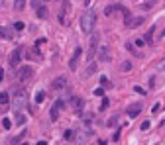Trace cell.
I'll use <instances>...</instances> for the list:
<instances>
[{"label": "cell", "mask_w": 165, "mask_h": 145, "mask_svg": "<svg viewBox=\"0 0 165 145\" xmlns=\"http://www.w3.org/2000/svg\"><path fill=\"white\" fill-rule=\"evenodd\" d=\"M0 80H4V69H0Z\"/></svg>", "instance_id": "74e56055"}, {"label": "cell", "mask_w": 165, "mask_h": 145, "mask_svg": "<svg viewBox=\"0 0 165 145\" xmlns=\"http://www.w3.org/2000/svg\"><path fill=\"white\" fill-rule=\"evenodd\" d=\"M98 41H100V34L92 32L90 35V41H88V51H87V61H92L96 55V49H98Z\"/></svg>", "instance_id": "7a4b0ae2"}, {"label": "cell", "mask_w": 165, "mask_h": 145, "mask_svg": "<svg viewBox=\"0 0 165 145\" xmlns=\"http://www.w3.org/2000/svg\"><path fill=\"white\" fill-rule=\"evenodd\" d=\"M24 122H26V118H24L22 114H20V112H18V114H16V123H18V125H22Z\"/></svg>", "instance_id": "484cf974"}, {"label": "cell", "mask_w": 165, "mask_h": 145, "mask_svg": "<svg viewBox=\"0 0 165 145\" xmlns=\"http://www.w3.org/2000/svg\"><path fill=\"white\" fill-rule=\"evenodd\" d=\"M22 55H24V49H22V47H16V49L10 53V65H12V67H18V65H20Z\"/></svg>", "instance_id": "277c9868"}, {"label": "cell", "mask_w": 165, "mask_h": 145, "mask_svg": "<svg viewBox=\"0 0 165 145\" xmlns=\"http://www.w3.org/2000/svg\"><path fill=\"white\" fill-rule=\"evenodd\" d=\"M75 139H77V134H75V129H67V132H65V141H71V143H73Z\"/></svg>", "instance_id": "2e32d148"}, {"label": "cell", "mask_w": 165, "mask_h": 145, "mask_svg": "<svg viewBox=\"0 0 165 145\" xmlns=\"http://www.w3.org/2000/svg\"><path fill=\"white\" fill-rule=\"evenodd\" d=\"M142 104H132V106H130V108H128V110H126V114H128V116H130V118H136V116H140V112H142Z\"/></svg>", "instance_id": "8fae6325"}, {"label": "cell", "mask_w": 165, "mask_h": 145, "mask_svg": "<svg viewBox=\"0 0 165 145\" xmlns=\"http://www.w3.org/2000/svg\"><path fill=\"white\" fill-rule=\"evenodd\" d=\"M14 30H16V32L24 30V22H16V24H14Z\"/></svg>", "instance_id": "83f0119b"}, {"label": "cell", "mask_w": 165, "mask_h": 145, "mask_svg": "<svg viewBox=\"0 0 165 145\" xmlns=\"http://www.w3.org/2000/svg\"><path fill=\"white\" fill-rule=\"evenodd\" d=\"M134 90H136V92H138V94H145V90H143L142 86H134Z\"/></svg>", "instance_id": "e575fe53"}, {"label": "cell", "mask_w": 165, "mask_h": 145, "mask_svg": "<svg viewBox=\"0 0 165 145\" xmlns=\"http://www.w3.org/2000/svg\"><path fill=\"white\" fill-rule=\"evenodd\" d=\"M63 108H65V102H63V100L55 102L53 106H51V120H57V118H59V112L63 110Z\"/></svg>", "instance_id": "52a82bcc"}, {"label": "cell", "mask_w": 165, "mask_h": 145, "mask_svg": "<svg viewBox=\"0 0 165 145\" xmlns=\"http://www.w3.org/2000/svg\"><path fill=\"white\" fill-rule=\"evenodd\" d=\"M2 125H4L6 129H10V127H12V122L8 120V118H4V122H2Z\"/></svg>", "instance_id": "f1b7e54d"}, {"label": "cell", "mask_w": 165, "mask_h": 145, "mask_svg": "<svg viewBox=\"0 0 165 145\" xmlns=\"http://www.w3.org/2000/svg\"><path fill=\"white\" fill-rule=\"evenodd\" d=\"M140 24H143V18L140 16V18H130V22L126 24V28H138Z\"/></svg>", "instance_id": "4fadbf2b"}, {"label": "cell", "mask_w": 165, "mask_h": 145, "mask_svg": "<svg viewBox=\"0 0 165 145\" xmlns=\"http://www.w3.org/2000/svg\"><path fill=\"white\" fill-rule=\"evenodd\" d=\"M37 145H47V141H37Z\"/></svg>", "instance_id": "f35d334b"}, {"label": "cell", "mask_w": 165, "mask_h": 145, "mask_svg": "<svg viewBox=\"0 0 165 145\" xmlns=\"http://www.w3.org/2000/svg\"><path fill=\"white\" fill-rule=\"evenodd\" d=\"M94 94L96 96H104V88H94Z\"/></svg>", "instance_id": "d6a6232c"}, {"label": "cell", "mask_w": 165, "mask_h": 145, "mask_svg": "<svg viewBox=\"0 0 165 145\" xmlns=\"http://www.w3.org/2000/svg\"><path fill=\"white\" fill-rule=\"evenodd\" d=\"M24 135H26V129H24L22 134H18V135H16V137H14V139H12V145L20 143V141H22V139H24Z\"/></svg>", "instance_id": "603a6c76"}, {"label": "cell", "mask_w": 165, "mask_h": 145, "mask_svg": "<svg viewBox=\"0 0 165 145\" xmlns=\"http://www.w3.org/2000/svg\"><path fill=\"white\" fill-rule=\"evenodd\" d=\"M122 71H124V73H126V71H130V69H132V63H130V61H126V63H122Z\"/></svg>", "instance_id": "4316f807"}, {"label": "cell", "mask_w": 165, "mask_h": 145, "mask_svg": "<svg viewBox=\"0 0 165 145\" xmlns=\"http://www.w3.org/2000/svg\"><path fill=\"white\" fill-rule=\"evenodd\" d=\"M161 110V104H159V102H157V104H155L153 108H151V112H153V114H157V112Z\"/></svg>", "instance_id": "1f68e13d"}, {"label": "cell", "mask_w": 165, "mask_h": 145, "mask_svg": "<svg viewBox=\"0 0 165 145\" xmlns=\"http://www.w3.org/2000/svg\"><path fill=\"white\" fill-rule=\"evenodd\" d=\"M32 75H33V69L32 67H20V71H18V78L20 80H28V78H32Z\"/></svg>", "instance_id": "8992f818"}, {"label": "cell", "mask_w": 165, "mask_h": 145, "mask_svg": "<svg viewBox=\"0 0 165 145\" xmlns=\"http://www.w3.org/2000/svg\"><path fill=\"white\" fill-rule=\"evenodd\" d=\"M143 43H145V39H136V47H143Z\"/></svg>", "instance_id": "836d02e7"}, {"label": "cell", "mask_w": 165, "mask_h": 145, "mask_svg": "<svg viewBox=\"0 0 165 145\" xmlns=\"http://www.w3.org/2000/svg\"><path fill=\"white\" fill-rule=\"evenodd\" d=\"M149 127H151V122H149V120H145V122H142V125H140V129H142V132H145V129H149Z\"/></svg>", "instance_id": "d4e9b609"}, {"label": "cell", "mask_w": 165, "mask_h": 145, "mask_svg": "<svg viewBox=\"0 0 165 145\" xmlns=\"http://www.w3.org/2000/svg\"><path fill=\"white\" fill-rule=\"evenodd\" d=\"M94 73H96V65H94V63H90L88 69H87V77H92Z\"/></svg>", "instance_id": "44dd1931"}, {"label": "cell", "mask_w": 165, "mask_h": 145, "mask_svg": "<svg viewBox=\"0 0 165 145\" xmlns=\"http://www.w3.org/2000/svg\"><path fill=\"white\" fill-rule=\"evenodd\" d=\"M24 8H26V0H16V2H14V10L22 12Z\"/></svg>", "instance_id": "d6986e66"}, {"label": "cell", "mask_w": 165, "mask_h": 145, "mask_svg": "<svg viewBox=\"0 0 165 145\" xmlns=\"http://www.w3.org/2000/svg\"><path fill=\"white\" fill-rule=\"evenodd\" d=\"M8 102H10L8 92H0V104H8Z\"/></svg>", "instance_id": "ffe728a7"}, {"label": "cell", "mask_w": 165, "mask_h": 145, "mask_svg": "<svg viewBox=\"0 0 165 145\" xmlns=\"http://www.w3.org/2000/svg\"><path fill=\"white\" fill-rule=\"evenodd\" d=\"M153 32H155V26H151L149 32L145 34V43H151V41H153Z\"/></svg>", "instance_id": "ac0fdd59"}, {"label": "cell", "mask_w": 165, "mask_h": 145, "mask_svg": "<svg viewBox=\"0 0 165 145\" xmlns=\"http://www.w3.org/2000/svg\"><path fill=\"white\" fill-rule=\"evenodd\" d=\"M71 108H73V112L81 114V112H83V98H79V96H73V98H71Z\"/></svg>", "instance_id": "30bf717a"}, {"label": "cell", "mask_w": 165, "mask_h": 145, "mask_svg": "<svg viewBox=\"0 0 165 145\" xmlns=\"http://www.w3.org/2000/svg\"><path fill=\"white\" fill-rule=\"evenodd\" d=\"M67 12H69V0H63V6L59 10V22H61V26H67V18H65Z\"/></svg>", "instance_id": "ba28073f"}, {"label": "cell", "mask_w": 165, "mask_h": 145, "mask_svg": "<svg viewBox=\"0 0 165 145\" xmlns=\"http://www.w3.org/2000/svg\"><path fill=\"white\" fill-rule=\"evenodd\" d=\"M26 102H28V94H26V90L18 88V90H16V94H14V98H12V106H14V110H20Z\"/></svg>", "instance_id": "3957f363"}, {"label": "cell", "mask_w": 165, "mask_h": 145, "mask_svg": "<svg viewBox=\"0 0 165 145\" xmlns=\"http://www.w3.org/2000/svg\"><path fill=\"white\" fill-rule=\"evenodd\" d=\"M112 12H114V6H108V8H104V14H106V16H112Z\"/></svg>", "instance_id": "f546056e"}, {"label": "cell", "mask_w": 165, "mask_h": 145, "mask_svg": "<svg viewBox=\"0 0 165 145\" xmlns=\"http://www.w3.org/2000/svg\"><path fill=\"white\" fill-rule=\"evenodd\" d=\"M35 14H37V18H41V20H45V18L49 16V14H47V8H45V6H37Z\"/></svg>", "instance_id": "9a60e30c"}, {"label": "cell", "mask_w": 165, "mask_h": 145, "mask_svg": "<svg viewBox=\"0 0 165 145\" xmlns=\"http://www.w3.org/2000/svg\"><path fill=\"white\" fill-rule=\"evenodd\" d=\"M81 55H83V49H81V47H77V49H75V53H73V57H71V61H69V69H71V71H77Z\"/></svg>", "instance_id": "5b68a950"}, {"label": "cell", "mask_w": 165, "mask_h": 145, "mask_svg": "<svg viewBox=\"0 0 165 145\" xmlns=\"http://www.w3.org/2000/svg\"><path fill=\"white\" fill-rule=\"evenodd\" d=\"M0 8H4V0H0Z\"/></svg>", "instance_id": "ab89813d"}, {"label": "cell", "mask_w": 165, "mask_h": 145, "mask_svg": "<svg viewBox=\"0 0 165 145\" xmlns=\"http://www.w3.org/2000/svg\"><path fill=\"white\" fill-rule=\"evenodd\" d=\"M116 120H118L116 116H114V118H110V120H108V125H116Z\"/></svg>", "instance_id": "d590c367"}, {"label": "cell", "mask_w": 165, "mask_h": 145, "mask_svg": "<svg viewBox=\"0 0 165 145\" xmlns=\"http://www.w3.org/2000/svg\"><path fill=\"white\" fill-rule=\"evenodd\" d=\"M153 4H155V0H151V2H145V4H143L142 8H143V10H147V8H151Z\"/></svg>", "instance_id": "4dcf8cb0"}, {"label": "cell", "mask_w": 165, "mask_h": 145, "mask_svg": "<svg viewBox=\"0 0 165 145\" xmlns=\"http://www.w3.org/2000/svg\"><path fill=\"white\" fill-rule=\"evenodd\" d=\"M28 59H32V61H41V53H37V51H28Z\"/></svg>", "instance_id": "e0dca14e"}, {"label": "cell", "mask_w": 165, "mask_h": 145, "mask_svg": "<svg viewBox=\"0 0 165 145\" xmlns=\"http://www.w3.org/2000/svg\"><path fill=\"white\" fill-rule=\"evenodd\" d=\"M43 100H45V92H41V90H39V92L35 94V104H41Z\"/></svg>", "instance_id": "7402d4cb"}, {"label": "cell", "mask_w": 165, "mask_h": 145, "mask_svg": "<svg viewBox=\"0 0 165 145\" xmlns=\"http://www.w3.org/2000/svg\"><path fill=\"white\" fill-rule=\"evenodd\" d=\"M0 37H4V39H14V32L8 30V28H4V26H0Z\"/></svg>", "instance_id": "7c38bea8"}, {"label": "cell", "mask_w": 165, "mask_h": 145, "mask_svg": "<svg viewBox=\"0 0 165 145\" xmlns=\"http://www.w3.org/2000/svg\"><path fill=\"white\" fill-rule=\"evenodd\" d=\"M108 106H110V100L106 98V96H102V102H100V110H106Z\"/></svg>", "instance_id": "cb8c5ba5"}, {"label": "cell", "mask_w": 165, "mask_h": 145, "mask_svg": "<svg viewBox=\"0 0 165 145\" xmlns=\"http://www.w3.org/2000/svg\"><path fill=\"white\" fill-rule=\"evenodd\" d=\"M51 88L53 90H63V88H67V78L65 77H57L51 82Z\"/></svg>", "instance_id": "9c48e42d"}, {"label": "cell", "mask_w": 165, "mask_h": 145, "mask_svg": "<svg viewBox=\"0 0 165 145\" xmlns=\"http://www.w3.org/2000/svg\"><path fill=\"white\" fill-rule=\"evenodd\" d=\"M94 26H96V12L87 10L83 16H81V30L87 32V34H90V32L94 30Z\"/></svg>", "instance_id": "6da1fadb"}, {"label": "cell", "mask_w": 165, "mask_h": 145, "mask_svg": "<svg viewBox=\"0 0 165 145\" xmlns=\"http://www.w3.org/2000/svg\"><path fill=\"white\" fill-rule=\"evenodd\" d=\"M118 139H120V132H116V134L112 135V141H118Z\"/></svg>", "instance_id": "8d00e7d4"}, {"label": "cell", "mask_w": 165, "mask_h": 145, "mask_svg": "<svg viewBox=\"0 0 165 145\" xmlns=\"http://www.w3.org/2000/svg\"><path fill=\"white\" fill-rule=\"evenodd\" d=\"M100 59H102L104 63H108L110 61V49L108 47H102V49H100Z\"/></svg>", "instance_id": "5bb4252c"}]
</instances>
